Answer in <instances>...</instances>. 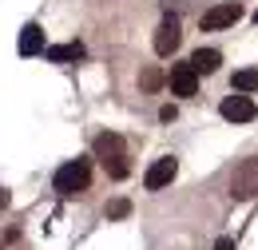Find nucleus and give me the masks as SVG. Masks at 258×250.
I'll return each mask as SVG.
<instances>
[{"mask_svg": "<svg viewBox=\"0 0 258 250\" xmlns=\"http://www.w3.org/2000/svg\"><path fill=\"white\" fill-rule=\"evenodd\" d=\"M167 84H171V92L175 95H195L199 92V72H195V64H175L171 68V76H167Z\"/></svg>", "mask_w": 258, "mask_h": 250, "instance_id": "6e6552de", "label": "nucleus"}, {"mask_svg": "<svg viewBox=\"0 0 258 250\" xmlns=\"http://www.w3.org/2000/svg\"><path fill=\"white\" fill-rule=\"evenodd\" d=\"M242 20V4H215L211 12H203V28L207 32H219V28H230V24H238Z\"/></svg>", "mask_w": 258, "mask_h": 250, "instance_id": "423d86ee", "label": "nucleus"}, {"mask_svg": "<svg viewBox=\"0 0 258 250\" xmlns=\"http://www.w3.org/2000/svg\"><path fill=\"white\" fill-rule=\"evenodd\" d=\"M88 183H92V171H88V159H72V163H64L60 171H56V191L60 195H80V191H88Z\"/></svg>", "mask_w": 258, "mask_h": 250, "instance_id": "f03ea898", "label": "nucleus"}, {"mask_svg": "<svg viewBox=\"0 0 258 250\" xmlns=\"http://www.w3.org/2000/svg\"><path fill=\"white\" fill-rule=\"evenodd\" d=\"M127 215H131L127 199H111V203H107V219H127Z\"/></svg>", "mask_w": 258, "mask_h": 250, "instance_id": "4468645a", "label": "nucleus"}, {"mask_svg": "<svg viewBox=\"0 0 258 250\" xmlns=\"http://www.w3.org/2000/svg\"><path fill=\"white\" fill-rule=\"evenodd\" d=\"M179 175V159L175 155H163V159H155L151 167H147V175H143V187L147 191H163L171 179Z\"/></svg>", "mask_w": 258, "mask_h": 250, "instance_id": "20e7f679", "label": "nucleus"}, {"mask_svg": "<svg viewBox=\"0 0 258 250\" xmlns=\"http://www.w3.org/2000/svg\"><path fill=\"white\" fill-rule=\"evenodd\" d=\"M234 92H242V95L258 92V68H242V72H234Z\"/></svg>", "mask_w": 258, "mask_h": 250, "instance_id": "f8f14e48", "label": "nucleus"}, {"mask_svg": "<svg viewBox=\"0 0 258 250\" xmlns=\"http://www.w3.org/2000/svg\"><path fill=\"white\" fill-rule=\"evenodd\" d=\"M254 24H258V12H254Z\"/></svg>", "mask_w": 258, "mask_h": 250, "instance_id": "f3484780", "label": "nucleus"}, {"mask_svg": "<svg viewBox=\"0 0 258 250\" xmlns=\"http://www.w3.org/2000/svg\"><path fill=\"white\" fill-rule=\"evenodd\" d=\"M36 52H44V28L40 24H24V32H20V56H36Z\"/></svg>", "mask_w": 258, "mask_h": 250, "instance_id": "9d476101", "label": "nucleus"}, {"mask_svg": "<svg viewBox=\"0 0 258 250\" xmlns=\"http://www.w3.org/2000/svg\"><path fill=\"white\" fill-rule=\"evenodd\" d=\"M44 60H52V64L84 60V44H80V40H76V44H52V48H44Z\"/></svg>", "mask_w": 258, "mask_h": 250, "instance_id": "1a4fd4ad", "label": "nucleus"}, {"mask_svg": "<svg viewBox=\"0 0 258 250\" xmlns=\"http://www.w3.org/2000/svg\"><path fill=\"white\" fill-rule=\"evenodd\" d=\"M92 151H96V159L103 163V171H107L111 179H127V171H131L127 147H123V139H119L115 131H103V135H96Z\"/></svg>", "mask_w": 258, "mask_h": 250, "instance_id": "f257e3e1", "label": "nucleus"}, {"mask_svg": "<svg viewBox=\"0 0 258 250\" xmlns=\"http://www.w3.org/2000/svg\"><path fill=\"white\" fill-rule=\"evenodd\" d=\"M215 250H234V238H219V242H215Z\"/></svg>", "mask_w": 258, "mask_h": 250, "instance_id": "dca6fc26", "label": "nucleus"}, {"mask_svg": "<svg viewBox=\"0 0 258 250\" xmlns=\"http://www.w3.org/2000/svg\"><path fill=\"white\" fill-rule=\"evenodd\" d=\"M191 64H195V72H199V76H211V72H219L223 56H219L215 48H199V52L191 56Z\"/></svg>", "mask_w": 258, "mask_h": 250, "instance_id": "9b49d317", "label": "nucleus"}, {"mask_svg": "<svg viewBox=\"0 0 258 250\" xmlns=\"http://www.w3.org/2000/svg\"><path fill=\"white\" fill-rule=\"evenodd\" d=\"M258 195V155L254 159H242L238 167H234V175H230V199H254Z\"/></svg>", "mask_w": 258, "mask_h": 250, "instance_id": "7ed1b4c3", "label": "nucleus"}, {"mask_svg": "<svg viewBox=\"0 0 258 250\" xmlns=\"http://www.w3.org/2000/svg\"><path fill=\"white\" fill-rule=\"evenodd\" d=\"M139 84H143L147 92H155V88H163V72H159V68H143V76H139Z\"/></svg>", "mask_w": 258, "mask_h": 250, "instance_id": "ddd939ff", "label": "nucleus"}, {"mask_svg": "<svg viewBox=\"0 0 258 250\" xmlns=\"http://www.w3.org/2000/svg\"><path fill=\"white\" fill-rule=\"evenodd\" d=\"M219 111H223V119H230V123H250V119L258 115L254 99H250V95H242V92H238V95H226Z\"/></svg>", "mask_w": 258, "mask_h": 250, "instance_id": "39448f33", "label": "nucleus"}, {"mask_svg": "<svg viewBox=\"0 0 258 250\" xmlns=\"http://www.w3.org/2000/svg\"><path fill=\"white\" fill-rule=\"evenodd\" d=\"M179 40H183V32H179V20L167 12V20H163L159 28H155V40H151V48H155V56H171L175 48H179Z\"/></svg>", "mask_w": 258, "mask_h": 250, "instance_id": "0eeeda50", "label": "nucleus"}, {"mask_svg": "<svg viewBox=\"0 0 258 250\" xmlns=\"http://www.w3.org/2000/svg\"><path fill=\"white\" fill-rule=\"evenodd\" d=\"M175 115H179V107H175V103H163V107H159V119H163V123H171Z\"/></svg>", "mask_w": 258, "mask_h": 250, "instance_id": "2eb2a0df", "label": "nucleus"}]
</instances>
